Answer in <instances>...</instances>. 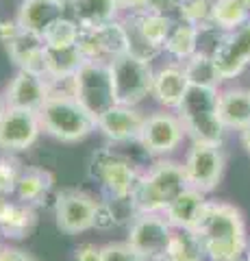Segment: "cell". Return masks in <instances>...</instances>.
<instances>
[{"instance_id": "12", "label": "cell", "mask_w": 250, "mask_h": 261, "mask_svg": "<svg viewBox=\"0 0 250 261\" xmlns=\"http://www.w3.org/2000/svg\"><path fill=\"white\" fill-rule=\"evenodd\" d=\"M42 133L44 130L37 111L7 107L0 116V152H26L37 144Z\"/></svg>"}, {"instance_id": "42", "label": "cell", "mask_w": 250, "mask_h": 261, "mask_svg": "<svg viewBox=\"0 0 250 261\" xmlns=\"http://www.w3.org/2000/svg\"><path fill=\"white\" fill-rule=\"evenodd\" d=\"M3 240H5V238H3V233H0V246H3Z\"/></svg>"}, {"instance_id": "30", "label": "cell", "mask_w": 250, "mask_h": 261, "mask_svg": "<svg viewBox=\"0 0 250 261\" xmlns=\"http://www.w3.org/2000/svg\"><path fill=\"white\" fill-rule=\"evenodd\" d=\"M22 168L24 166H20V161L13 154H0V198L13 196Z\"/></svg>"}, {"instance_id": "43", "label": "cell", "mask_w": 250, "mask_h": 261, "mask_svg": "<svg viewBox=\"0 0 250 261\" xmlns=\"http://www.w3.org/2000/svg\"><path fill=\"white\" fill-rule=\"evenodd\" d=\"M246 261H250V255H248V257H246Z\"/></svg>"}, {"instance_id": "39", "label": "cell", "mask_w": 250, "mask_h": 261, "mask_svg": "<svg viewBox=\"0 0 250 261\" xmlns=\"http://www.w3.org/2000/svg\"><path fill=\"white\" fill-rule=\"evenodd\" d=\"M7 109V105H5V98H3V94H0V116H3V111Z\"/></svg>"}, {"instance_id": "24", "label": "cell", "mask_w": 250, "mask_h": 261, "mask_svg": "<svg viewBox=\"0 0 250 261\" xmlns=\"http://www.w3.org/2000/svg\"><path fill=\"white\" fill-rule=\"evenodd\" d=\"M52 187H54V176L46 168L24 166L18 176V183H15L13 198L26 202L31 207H39L44 205V200L52 192Z\"/></svg>"}, {"instance_id": "10", "label": "cell", "mask_w": 250, "mask_h": 261, "mask_svg": "<svg viewBox=\"0 0 250 261\" xmlns=\"http://www.w3.org/2000/svg\"><path fill=\"white\" fill-rule=\"evenodd\" d=\"M100 200L83 190H63L52 202L54 224L66 235H80L96 228Z\"/></svg>"}, {"instance_id": "8", "label": "cell", "mask_w": 250, "mask_h": 261, "mask_svg": "<svg viewBox=\"0 0 250 261\" xmlns=\"http://www.w3.org/2000/svg\"><path fill=\"white\" fill-rule=\"evenodd\" d=\"M185 140H187V133H185L183 122L176 116V111L159 109L146 116L137 144L142 146V150L148 157L165 159V157H172Z\"/></svg>"}, {"instance_id": "38", "label": "cell", "mask_w": 250, "mask_h": 261, "mask_svg": "<svg viewBox=\"0 0 250 261\" xmlns=\"http://www.w3.org/2000/svg\"><path fill=\"white\" fill-rule=\"evenodd\" d=\"M239 140H241V146H244V150L248 152V157H250V126H246L244 130H239Z\"/></svg>"}, {"instance_id": "36", "label": "cell", "mask_w": 250, "mask_h": 261, "mask_svg": "<svg viewBox=\"0 0 250 261\" xmlns=\"http://www.w3.org/2000/svg\"><path fill=\"white\" fill-rule=\"evenodd\" d=\"M0 261H35L33 255L15 246H0Z\"/></svg>"}, {"instance_id": "13", "label": "cell", "mask_w": 250, "mask_h": 261, "mask_svg": "<svg viewBox=\"0 0 250 261\" xmlns=\"http://www.w3.org/2000/svg\"><path fill=\"white\" fill-rule=\"evenodd\" d=\"M78 46L83 50L87 61H102L111 63L118 57H122L128 53V39L122 18L102 27L94 29H80Z\"/></svg>"}, {"instance_id": "14", "label": "cell", "mask_w": 250, "mask_h": 261, "mask_svg": "<svg viewBox=\"0 0 250 261\" xmlns=\"http://www.w3.org/2000/svg\"><path fill=\"white\" fill-rule=\"evenodd\" d=\"M211 59L215 63V70L220 72L222 81L237 79L248 68L250 65V20L222 37V42L217 44Z\"/></svg>"}, {"instance_id": "32", "label": "cell", "mask_w": 250, "mask_h": 261, "mask_svg": "<svg viewBox=\"0 0 250 261\" xmlns=\"http://www.w3.org/2000/svg\"><path fill=\"white\" fill-rule=\"evenodd\" d=\"M100 261H146L126 240L109 242L100 246Z\"/></svg>"}, {"instance_id": "31", "label": "cell", "mask_w": 250, "mask_h": 261, "mask_svg": "<svg viewBox=\"0 0 250 261\" xmlns=\"http://www.w3.org/2000/svg\"><path fill=\"white\" fill-rule=\"evenodd\" d=\"M211 7L213 0H183V20L196 27L211 24Z\"/></svg>"}, {"instance_id": "1", "label": "cell", "mask_w": 250, "mask_h": 261, "mask_svg": "<svg viewBox=\"0 0 250 261\" xmlns=\"http://www.w3.org/2000/svg\"><path fill=\"white\" fill-rule=\"evenodd\" d=\"M196 238L207 261H246L250 233L241 209L224 200H209L207 211L196 226Z\"/></svg>"}, {"instance_id": "37", "label": "cell", "mask_w": 250, "mask_h": 261, "mask_svg": "<svg viewBox=\"0 0 250 261\" xmlns=\"http://www.w3.org/2000/svg\"><path fill=\"white\" fill-rule=\"evenodd\" d=\"M118 7L122 11L126 13H131V11H142V9H146L148 7V0H116Z\"/></svg>"}, {"instance_id": "9", "label": "cell", "mask_w": 250, "mask_h": 261, "mask_svg": "<svg viewBox=\"0 0 250 261\" xmlns=\"http://www.w3.org/2000/svg\"><path fill=\"white\" fill-rule=\"evenodd\" d=\"M224 168H227V157H224L222 144L191 142L183 159V170L189 187L203 194L217 190L224 176Z\"/></svg>"}, {"instance_id": "11", "label": "cell", "mask_w": 250, "mask_h": 261, "mask_svg": "<svg viewBox=\"0 0 250 261\" xmlns=\"http://www.w3.org/2000/svg\"><path fill=\"white\" fill-rule=\"evenodd\" d=\"M174 228L163 214H137L128 222L126 242L146 261H163Z\"/></svg>"}, {"instance_id": "19", "label": "cell", "mask_w": 250, "mask_h": 261, "mask_svg": "<svg viewBox=\"0 0 250 261\" xmlns=\"http://www.w3.org/2000/svg\"><path fill=\"white\" fill-rule=\"evenodd\" d=\"M209 194H203L193 187H187L183 194H179L170 202V207L163 211L165 220L172 224V228L179 231H196V226L203 220L207 205H209Z\"/></svg>"}, {"instance_id": "44", "label": "cell", "mask_w": 250, "mask_h": 261, "mask_svg": "<svg viewBox=\"0 0 250 261\" xmlns=\"http://www.w3.org/2000/svg\"><path fill=\"white\" fill-rule=\"evenodd\" d=\"M248 255H250V250H248Z\"/></svg>"}, {"instance_id": "6", "label": "cell", "mask_w": 250, "mask_h": 261, "mask_svg": "<svg viewBox=\"0 0 250 261\" xmlns=\"http://www.w3.org/2000/svg\"><path fill=\"white\" fill-rule=\"evenodd\" d=\"M70 94L98 120L104 111H109L116 102L114 81H111L109 63L102 61H85L78 72L70 79Z\"/></svg>"}, {"instance_id": "27", "label": "cell", "mask_w": 250, "mask_h": 261, "mask_svg": "<svg viewBox=\"0 0 250 261\" xmlns=\"http://www.w3.org/2000/svg\"><path fill=\"white\" fill-rule=\"evenodd\" d=\"M183 72L187 76L189 85L196 87H209V89H220L222 87V76L220 72L215 70V63L211 59V55L207 53H196L193 57H189L187 61H183Z\"/></svg>"}, {"instance_id": "20", "label": "cell", "mask_w": 250, "mask_h": 261, "mask_svg": "<svg viewBox=\"0 0 250 261\" xmlns=\"http://www.w3.org/2000/svg\"><path fill=\"white\" fill-rule=\"evenodd\" d=\"M66 13V7L54 0H22L15 13V22L20 24L22 31L44 37V33Z\"/></svg>"}, {"instance_id": "2", "label": "cell", "mask_w": 250, "mask_h": 261, "mask_svg": "<svg viewBox=\"0 0 250 261\" xmlns=\"http://www.w3.org/2000/svg\"><path fill=\"white\" fill-rule=\"evenodd\" d=\"M37 113L44 133L63 144H78L98 130L96 118L70 94V89H52Z\"/></svg>"}, {"instance_id": "35", "label": "cell", "mask_w": 250, "mask_h": 261, "mask_svg": "<svg viewBox=\"0 0 250 261\" xmlns=\"http://www.w3.org/2000/svg\"><path fill=\"white\" fill-rule=\"evenodd\" d=\"M20 24L15 22V18H5V20H0V44L7 46L9 42H13L15 37L20 35Z\"/></svg>"}, {"instance_id": "7", "label": "cell", "mask_w": 250, "mask_h": 261, "mask_svg": "<svg viewBox=\"0 0 250 261\" xmlns=\"http://www.w3.org/2000/svg\"><path fill=\"white\" fill-rule=\"evenodd\" d=\"M111 81H114V94L118 105L140 107L148 96H152V81L155 68L150 61L137 59L133 55H122L109 63Z\"/></svg>"}, {"instance_id": "16", "label": "cell", "mask_w": 250, "mask_h": 261, "mask_svg": "<svg viewBox=\"0 0 250 261\" xmlns=\"http://www.w3.org/2000/svg\"><path fill=\"white\" fill-rule=\"evenodd\" d=\"M50 94H52V85L44 74L18 70L15 76L9 81V85H7L3 98L7 107L39 111Z\"/></svg>"}, {"instance_id": "3", "label": "cell", "mask_w": 250, "mask_h": 261, "mask_svg": "<svg viewBox=\"0 0 250 261\" xmlns=\"http://www.w3.org/2000/svg\"><path fill=\"white\" fill-rule=\"evenodd\" d=\"M189 187L183 163L170 157L152 159L150 166L144 168L140 183L135 187L133 202L140 214H163L170 202Z\"/></svg>"}, {"instance_id": "26", "label": "cell", "mask_w": 250, "mask_h": 261, "mask_svg": "<svg viewBox=\"0 0 250 261\" xmlns=\"http://www.w3.org/2000/svg\"><path fill=\"white\" fill-rule=\"evenodd\" d=\"M196 53H198V27L185 20L174 22L170 35L165 39L163 55H168L176 63H183Z\"/></svg>"}, {"instance_id": "25", "label": "cell", "mask_w": 250, "mask_h": 261, "mask_svg": "<svg viewBox=\"0 0 250 261\" xmlns=\"http://www.w3.org/2000/svg\"><path fill=\"white\" fill-rule=\"evenodd\" d=\"M122 9L116 0H72L68 5V15L80 29H94L122 18Z\"/></svg>"}, {"instance_id": "28", "label": "cell", "mask_w": 250, "mask_h": 261, "mask_svg": "<svg viewBox=\"0 0 250 261\" xmlns=\"http://www.w3.org/2000/svg\"><path fill=\"white\" fill-rule=\"evenodd\" d=\"M250 20V11L241 0H213L211 27L222 33H231Z\"/></svg>"}, {"instance_id": "40", "label": "cell", "mask_w": 250, "mask_h": 261, "mask_svg": "<svg viewBox=\"0 0 250 261\" xmlns=\"http://www.w3.org/2000/svg\"><path fill=\"white\" fill-rule=\"evenodd\" d=\"M54 3H59V5H63V7H66V9H68V5L72 3V0H54Z\"/></svg>"}, {"instance_id": "21", "label": "cell", "mask_w": 250, "mask_h": 261, "mask_svg": "<svg viewBox=\"0 0 250 261\" xmlns=\"http://www.w3.org/2000/svg\"><path fill=\"white\" fill-rule=\"evenodd\" d=\"M9 59L18 70L35 72L46 76V44L42 35L20 31V35L5 46Z\"/></svg>"}, {"instance_id": "15", "label": "cell", "mask_w": 250, "mask_h": 261, "mask_svg": "<svg viewBox=\"0 0 250 261\" xmlns=\"http://www.w3.org/2000/svg\"><path fill=\"white\" fill-rule=\"evenodd\" d=\"M144 120H146V116L137 107L114 105L109 111H104L96 120V124H98V130L111 146H131L140 140Z\"/></svg>"}, {"instance_id": "17", "label": "cell", "mask_w": 250, "mask_h": 261, "mask_svg": "<svg viewBox=\"0 0 250 261\" xmlns=\"http://www.w3.org/2000/svg\"><path fill=\"white\" fill-rule=\"evenodd\" d=\"M189 89V81L183 72V65L170 61L155 70V81H152V98L161 109L176 111L183 96Z\"/></svg>"}, {"instance_id": "23", "label": "cell", "mask_w": 250, "mask_h": 261, "mask_svg": "<svg viewBox=\"0 0 250 261\" xmlns=\"http://www.w3.org/2000/svg\"><path fill=\"white\" fill-rule=\"evenodd\" d=\"M217 113L227 130H244L250 126V89L220 87L217 92Z\"/></svg>"}, {"instance_id": "34", "label": "cell", "mask_w": 250, "mask_h": 261, "mask_svg": "<svg viewBox=\"0 0 250 261\" xmlns=\"http://www.w3.org/2000/svg\"><path fill=\"white\" fill-rule=\"evenodd\" d=\"M72 261H100V246L92 242H85L74 250Z\"/></svg>"}, {"instance_id": "18", "label": "cell", "mask_w": 250, "mask_h": 261, "mask_svg": "<svg viewBox=\"0 0 250 261\" xmlns=\"http://www.w3.org/2000/svg\"><path fill=\"white\" fill-rule=\"evenodd\" d=\"M37 226V211L26 202L15 200L13 196L0 198V233L5 240H26Z\"/></svg>"}, {"instance_id": "29", "label": "cell", "mask_w": 250, "mask_h": 261, "mask_svg": "<svg viewBox=\"0 0 250 261\" xmlns=\"http://www.w3.org/2000/svg\"><path fill=\"white\" fill-rule=\"evenodd\" d=\"M78 37H80V27L66 13L44 33V44L46 46H72V44H78Z\"/></svg>"}, {"instance_id": "5", "label": "cell", "mask_w": 250, "mask_h": 261, "mask_svg": "<svg viewBox=\"0 0 250 261\" xmlns=\"http://www.w3.org/2000/svg\"><path fill=\"white\" fill-rule=\"evenodd\" d=\"M144 168L122 150L104 146L90 161V178L98 183L104 198H133Z\"/></svg>"}, {"instance_id": "22", "label": "cell", "mask_w": 250, "mask_h": 261, "mask_svg": "<svg viewBox=\"0 0 250 261\" xmlns=\"http://www.w3.org/2000/svg\"><path fill=\"white\" fill-rule=\"evenodd\" d=\"M87 59L78 44L72 46H46V79L52 87L68 85L78 68Z\"/></svg>"}, {"instance_id": "33", "label": "cell", "mask_w": 250, "mask_h": 261, "mask_svg": "<svg viewBox=\"0 0 250 261\" xmlns=\"http://www.w3.org/2000/svg\"><path fill=\"white\" fill-rule=\"evenodd\" d=\"M148 11H155L168 18L172 24L183 22V0H148Z\"/></svg>"}, {"instance_id": "41", "label": "cell", "mask_w": 250, "mask_h": 261, "mask_svg": "<svg viewBox=\"0 0 250 261\" xmlns=\"http://www.w3.org/2000/svg\"><path fill=\"white\" fill-rule=\"evenodd\" d=\"M241 3H244V5H246V9L250 11V0H241Z\"/></svg>"}, {"instance_id": "4", "label": "cell", "mask_w": 250, "mask_h": 261, "mask_svg": "<svg viewBox=\"0 0 250 261\" xmlns=\"http://www.w3.org/2000/svg\"><path fill=\"white\" fill-rule=\"evenodd\" d=\"M217 92L220 89L189 85L176 107V116L181 118L183 128L191 142L222 144L227 128H224L220 113H217Z\"/></svg>"}]
</instances>
